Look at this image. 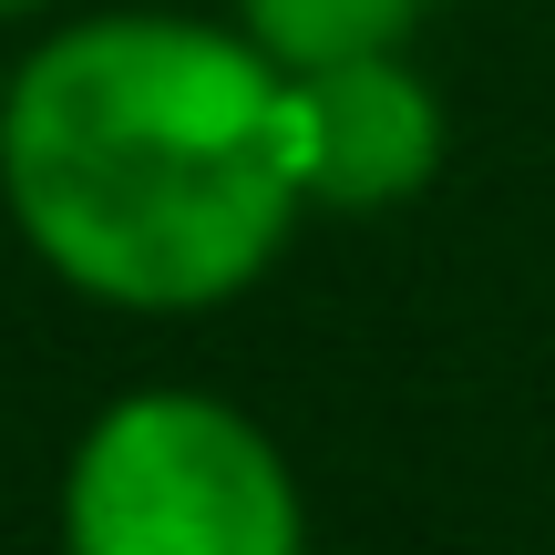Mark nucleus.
<instances>
[{"instance_id":"nucleus-1","label":"nucleus","mask_w":555,"mask_h":555,"mask_svg":"<svg viewBox=\"0 0 555 555\" xmlns=\"http://www.w3.org/2000/svg\"><path fill=\"white\" fill-rule=\"evenodd\" d=\"M21 237L114 309H206L247 288L298 196L288 73L185 21H93L41 41L0 103Z\"/></svg>"},{"instance_id":"nucleus-2","label":"nucleus","mask_w":555,"mask_h":555,"mask_svg":"<svg viewBox=\"0 0 555 555\" xmlns=\"http://www.w3.org/2000/svg\"><path fill=\"white\" fill-rule=\"evenodd\" d=\"M73 555H298L288 463L206 391H134L82 433L62 483Z\"/></svg>"},{"instance_id":"nucleus-3","label":"nucleus","mask_w":555,"mask_h":555,"mask_svg":"<svg viewBox=\"0 0 555 555\" xmlns=\"http://www.w3.org/2000/svg\"><path fill=\"white\" fill-rule=\"evenodd\" d=\"M288 114H298V176L330 206H401L442 165V114L391 52L288 73Z\"/></svg>"},{"instance_id":"nucleus-4","label":"nucleus","mask_w":555,"mask_h":555,"mask_svg":"<svg viewBox=\"0 0 555 555\" xmlns=\"http://www.w3.org/2000/svg\"><path fill=\"white\" fill-rule=\"evenodd\" d=\"M237 11L278 73H330V62H360V52H401L422 0H237Z\"/></svg>"},{"instance_id":"nucleus-5","label":"nucleus","mask_w":555,"mask_h":555,"mask_svg":"<svg viewBox=\"0 0 555 555\" xmlns=\"http://www.w3.org/2000/svg\"><path fill=\"white\" fill-rule=\"evenodd\" d=\"M0 11H41V0H0Z\"/></svg>"}]
</instances>
